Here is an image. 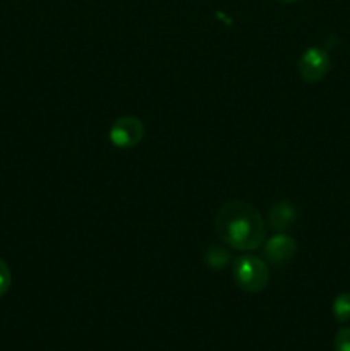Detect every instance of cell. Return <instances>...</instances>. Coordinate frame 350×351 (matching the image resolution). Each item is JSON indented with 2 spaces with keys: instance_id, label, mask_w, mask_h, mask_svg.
Segmentation results:
<instances>
[{
  "instance_id": "8",
  "label": "cell",
  "mask_w": 350,
  "mask_h": 351,
  "mask_svg": "<svg viewBox=\"0 0 350 351\" xmlns=\"http://www.w3.org/2000/svg\"><path fill=\"white\" fill-rule=\"evenodd\" d=\"M229 252H226L225 249H222V247H209L208 252H206V263L209 264L211 267H216V269H220V267L225 266L226 263H229Z\"/></svg>"
},
{
  "instance_id": "2",
  "label": "cell",
  "mask_w": 350,
  "mask_h": 351,
  "mask_svg": "<svg viewBox=\"0 0 350 351\" xmlns=\"http://www.w3.org/2000/svg\"><path fill=\"white\" fill-rule=\"evenodd\" d=\"M233 280L240 290L259 293L270 283V267L256 256H242L233 263Z\"/></svg>"
},
{
  "instance_id": "7",
  "label": "cell",
  "mask_w": 350,
  "mask_h": 351,
  "mask_svg": "<svg viewBox=\"0 0 350 351\" xmlns=\"http://www.w3.org/2000/svg\"><path fill=\"white\" fill-rule=\"evenodd\" d=\"M331 311L338 322L350 321V293H340L333 302Z\"/></svg>"
},
{
  "instance_id": "1",
  "label": "cell",
  "mask_w": 350,
  "mask_h": 351,
  "mask_svg": "<svg viewBox=\"0 0 350 351\" xmlns=\"http://www.w3.org/2000/svg\"><path fill=\"white\" fill-rule=\"evenodd\" d=\"M216 233L235 250H254L264 242L266 226L259 211L249 202L230 201L218 209Z\"/></svg>"
},
{
  "instance_id": "3",
  "label": "cell",
  "mask_w": 350,
  "mask_h": 351,
  "mask_svg": "<svg viewBox=\"0 0 350 351\" xmlns=\"http://www.w3.org/2000/svg\"><path fill=\"white\" fill-rule=\"evenodd\" d=\"M144 136V125L137 117H120L110 129V141L113 146L129 149L137 146Z\"/></svg>"
},
{
  "instance_id": "5",
  "label": "cell",
  "mask_w": 350,
  "mask_h": 351,
  "mask_svg": "<svg viewBox=\"0 0 350 351\" xmlns=\"http://www.w3.org/2000/svg\"><path fill=\"white\" fill-rule=\"evenodd\" d=\"M295 250H297V243L292 239L290 235H275L273 239H270L264 245V256H266L268 263L275 264V266H280V264L287 263L294 257Z\"/></svg>"
},
{
  "instance_id": "11",
  "label": "cell",
  "mask_w": 350,
  "mask_h": 351,
  "mask_svg": "<svg viewBox=\"0 0 350 351\" xmlns=\"http://www.w3.org/2000/svg\"><path fill=\"white\" fill-rule=\"evenodd\" d=\"M278 2H283V3H290V2H295V0H278Z\"/></svg>"
},
{
  "instance_id": "9",
  "label": "cell",
  "mask_w": 350,
  "mask_h": 351,
  "mask_svg": "<svg viewBox=\"0 0 350 351\" xmlns=\"http://www.w3.org/2000/svg\"><path fill=\"white\" fill-rule=\"evenodd\" d=\"M10 281H12V276H10L9 266H7L5 261L0 259V297H3L9 291Z\"/></svg>"
},
{
  "instance_id": "10",
  "label": "cell",
  "mask_w": 350,
  "mask_h": 351,
  "mask_svg": "<svg viewBox=\"0 0 350 351\" xmlns=\"http://www.w3.org/2000/svg\"><path fill=\"white\" fill-rule=\"evenodd\" d=\"M335 351H350V328H343L336 332Z\"/></svg>"
},
{
  "instance_id": "4",
  "label": "cell",
  "mask_w": 350,
  "mask_h": 351,
  "mask_svg": "<svg viewBox=\"0 0 350 351\" xmlns=\"http://www.w3.org/2000/svg\"><path fill=\"white\" fill-rule=\"evenodd\" d=\"M329 55L323 48H309L299 60V74L305 82H318L328 74Z\"/></svg>"
},
{
  "instance_id": "6",
  "label": "cell",
  "mask_w": 350,
  "mask_h": 351,
  "mask_svg": "<svg viewBox=\"0 0 350 351\" xmlns=\"http://www.w3.org/2000/svg\"><path fill=\"white\" fill-rule=\"evenodd\" d=\"M297 218L295 208L288 201H280L271 206L270 209V225L277 232H285Z\"/></svg>"
}]
</instances>
